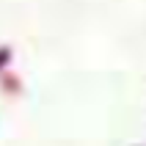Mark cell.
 Segmentation results:
<instances>
[{
    "label": "cell",
    "instance_id": "1",
    "mask_svg": "<svg viewBox=\"0 0 146 146\" xmlns=\"http://www.w3.org/2000/svg\"><path fill=\"white\" fill-rule=\"evenodd\" d=\"M8 58H11V52H8V50H6V47H3V50H0V66H3V64H6V61H8Z\"/></svg>",
    "mask_w": 146,
    "mask_h": 146
}]
</instances>
